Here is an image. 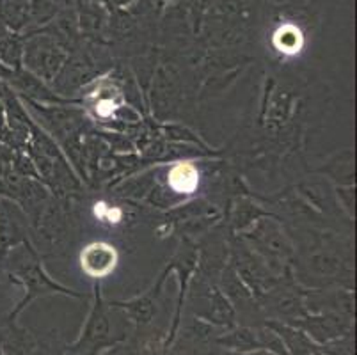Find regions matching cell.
<instances>
[{"instance_id":"obj_7","label":"cell","mask_w":357,"mask_h":355,"mask_svg":"<svg viewBox=\"0 0 357 355\" xmlns=\"http://www.w3.org/2000/svg\"><path fill=\"white\" fill-rule=\"evenodd\" d=\"M217 345L228 348V352H238V354L256 350L259 348L258 328L233 327L226 334L217 338Z\"/></svg>"},{"instance_id":"obj_3","label":"cell","mask_w":357,"mask_h":355,"mask_svg":"<svg viewBox=\"0 0 357 355\" xmlns=\"http://www.w3.org/2000/svg\"><path fill=\"white\" fill-rule=\"evenodd\" d=\"M297 328H301L306 336H310L318 345L333 343L349 334L347 322H343L340 317H331V315L306 318V320L298 322Z\"/></svg>"},{"instance_id":"obj_2","label":"cell","mask_w":357,"mask_h":355,"mask_svg":"<svg viewBox=\"0 0 357 355\" xmlns=\"http://www.w3.org/2000/svg\"><path fill=\"white\" fill-rule=\"evenodd\" d=\"M16 275H18V282H22V285L25 286V299L20 302V304L16 305L15 311L9 315V322H15L16 317L20 315L22 311H24L25 308H27L29 304H31L34 299H38L40 295H45V293H54V292H63V293H70V295H75L77 297V293H73L71 289H66L63 288V286L55 285V282H52L50 279L45 278L43 273H41L40 266L38 265H31V266H24V269L16 270Z\"/></svg>"},{"instance_id":"obj_12","label":"cell","mask_w":357,"mask_h":355,"mask_svg":"<svg viewBox=\"0 0 357 355\" xmlns=\"http://www.w3.org/2000/svg\"><path fill=\"white\" fill-rule=\"evenodd\" d=\"M50 355H55V354H50ZM59 355H64V354H59Z\"/></svg>"},{"instance_id":"obj_8","label":"cell","mask_w":357,"mask_h":355,"mask_svg":"<svg viewBox=\"0 0 357 355\" xmlns=\"http://www.w3.org/2000/svg\"><path fill=\"white\" fill-rule=\"evenodd\" d=\"M25 16V4L22 0H0V20L11 27H20Z\"/></svg>"},{"instance_id":"obj_1","label":"cell","mask_w":357,"mask_h":355,"mask_svg":"<svg viewBox=\"0 0 357 355\" xmlns=\"http://www.w3.org/2000/svg\"><path fill=\"white\" fill-rule=\"evenodd\" d=\"M126 340V334L116 332L110 312L107 305L103 304L100 297V286H96V299L95 305L91 309L89 317L84 324L80 336L68 345V354L70 355H100L110 348L112 345Z\"/></svg>"},{"instance_id":"obj_6","label":"cell","mask_w":357,"mask_h":355,"mask_svg":"<svg viewBox=\"0 0 357 355\" xmlns=\"http://www.w3.org/2000/svg\"><path fill=\"white\" fill-rule=\"evenodd\" d=\"M116 252L105 243H93L82 252V266L89 275L102 278L114 269Z\"/></svg>"},{"instance_id":"obj_4","label":"cell","mask_w":357,"mask_h":355,"mask_svg":"<svg viewBox=\"0 0 357 355\" xmlns=\"http://www.w3.org/2000/svg\"><path fill=\"white\" fill-rule=\"evenodd\" d=\"M164 279L165 278H160V281L149 289L148 293L141 295V297H135L126 302H116L114 308L123 309L126 320L132 322L135 327H146V325H149L155 320V315H157V297L158 293H160Z\"/></svg>"},{"instance_id":"obj_11","label":"cell","mask_w":357,"mask_h":355,"mask_svg":"<svg viewBox=\"0 0 357 355\" xmlns=\"http://www.w3.org/2000/svg\"><path fill=\"white\" fill-rule=\"evenodd\" d=\"M0 355H6V352L2 350V348H0Z\"/></svg>"},{"instance_id":"obj_10","label":"cell","mask_w":357,"mask_h":355,"mask_svg":"<svg viewBox=\"0 0 357 355\" xmlns=\"http://www.w3.org/2000/svg\"><path fill=\"white\" fill-rule=\"evenodd\" d=\"M224 355H279L275 352L267 350V348H256V350L251 352H243V354H238V352H226Z\"/></svg>"},{"instance_id":"obj_9","label":"cell","mask_w":357,"mask_h":355,"mask_svg":"<svg viewBox=\"0 0 357 355\" xmlns=\"http://www.w3.org/2000/svg\"><path fill=\"white\" fill-rule=\"evenodd\" d=\"M100 355H146V350L141 345H135L132 341H119V343L112 345L110 348H107L105 352H102Z\"/></svg>"},{"instance_id":"obj_5","label":"cell","mask_w":357,"mask_h":355,"mask_svg":"<svg viewBox=\"0 0 357 355\" xmlns=\"http://www.w3.org/2000/svg\"><path fill=\"white\" fill-rule=\"evenodd\" d=\"M267 327L278 332L291 355H329L324 350L322 345L314 343L310 336H306L295 325L283 324V322H267Z\"/></svg>"}]
</instances>
